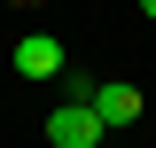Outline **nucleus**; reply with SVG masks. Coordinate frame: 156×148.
<instances>
[{"instance_id":"obj_1","label":"nucleus","mask_w":156,"mask_h":148,"mask_svg":"<svg viewBox=\"0 0 156 148\" xmlns=\"http://www.w3.org/2000/svg\"><path fill=\"white\" fill-rule=\"evenodd\" d=\"M101 132H109V125L94 117V101H62V109L47 117V140H55V148H94Z\"/></svg>"},{"instance_id":"obj_4","label":"nucleus","mask_w":156,"mask_h":148,"mask_svg":"<svg viewBox=\"0 0 156 148\" xmlns=\"http://www.w3.org/2000/svg\"><path fill=\"white\" fill-rule=\"evenodd\" d=\"M140 16H148V23H156V0H140Z\"/></svg>"},{"instance_id":"obj_3","label":"nucleus","mask_w":156,"mask_h":148,"mask_svg":"<svg viewBox=\"0 0 156 148\" xmlns=\"http://www.w3.org/2000/svg\"><path fill=\"white\" fill-rule=\"evenodd\" d=\"M16 70H23V78H55V70H62V39H47V31L16 39Z\"/></svg>"},{"instance_id":"obj_2","label":"nucleus","mask_w":156,"mask_h":148,"mask_svg":"<svg viewBox=\"0 0 156 148\" xmlns=\"http://www.w3.org/2000/svg\"><path fill=\"white\" fill-rule=\"evenodd\" d=\"M94 117H101V125H133V117H140V86H125V78H109V86H101L94 93Z\"/></svg>"}]
</instances>
